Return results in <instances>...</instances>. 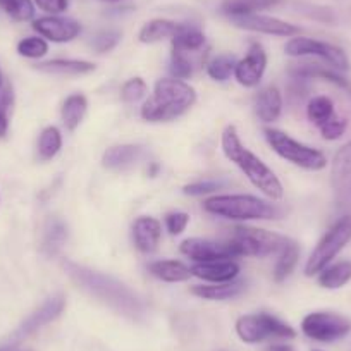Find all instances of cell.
Segmentation results:
<instances>
[{
  "label": "cell",
  "mask_w": 351,
  "mask_h": 351,
  "mask_svg": "<svg viewBox=\"0 0 351 351\" xmlns=\"http://www.w3.org/2000/svg\"><path fill=\"white\" fill-rule=\"evenodd\" d=\"M62 267L77 288L106 303L107 306L116 310L121 315L134 320L145 315L143 300L136 295V291H133L130 286L121 282L119 279L104 274V272L93 271L90 267H84V265H80L73 260H64Z\"/></svg>",
  "instance_id": "cell-1"
},
{
  "label": "cell",
  "mask_w": 351,
  "mask_h": 351,
  "mask_svg": "<svg viewBox=\"0 0 351 351\" xmlns=\"http://www.w3.org/2000/svg\"><path fill=\"white\" fill-rule=\"evenodd\" d=\"M222 154L228 160H231L243 174L248 178L250 183L271 200L279 202L285 197V188L276 176V172L269 167L262 158L256 157L253 152L243 145L236 126H228L221 134Z\"/></svg>",
  "instance_id": "cell-2"
},
{
  "label": "cell",
  "mask_w": 351,
  "mask_h": 351,
  "mask_svg": "<svg viewBox=\"0 0 351 351\" xmlns=\"http://www.w3.org/2000/svg\"><path fill=\"white\" fill-rule=\"evenodd\" d=\"M197 102V92L190 83L176 77H162L154 93L143 104L140 116L147 123H169L184 116Z\"/></svg>",
  "instance_id": "cell-3"
},
{
  "label": "cell",
  "mask_w": 351,
  "mask_h": 351,
  "mask_svg": "<svg viewBox=\"0 0 351 351\" xmlns=\"http://www.w3.org/2000/svg\"><path fill=\"white\" fill-rule=\"evenodd\" d=\"M204 210L229 221H274L282 217L279 205L253 195H215L204 202Z\"/></svg>",
  "instance_id": "cell-4"
},
{
  "label": "cell",
  "mask_w": 351,
  "mask_h": 351,
  "mask_svg": "<svg viewBox=\"0 0 351 351\" xmlns=\"http://www.w3.org/2000/svg\"><path fill=\"white\" fill-rule=\"evenodd\" d=\"M289 241L291 239L286 236L252 226H236L228 239L236 256H258V258L279 255Z\"/></svg>",
  "instance_id": "cell-5"
},
{
  "label": "cell",
  "mask_w": 351,
  "mask_h": 351,
  "mask_svg": "<svg viewBox=\"0 0 351 351\" xmlns=\"http://www.w3.org/2000/svg\"><path fill=\"white\" fill-rule=\"evenodd\" d=\"M265 140H267L269 147L276 152L281 158H285L289 164L296 165L305 171H322L327 165V157L324 152L317 150V148L308 147V145L302 143V141L295 140L289 136L288 133L281 130H274V128H267L263 131Z\"/></svg>",
  "instance_id": "cell-6"
},
{
  "label": "cell",
  "mask_w": 351,
  "mask_h": 351,
  "mask_svg": "<svg viewBox=\"0 0 351 351\" xmlns=\"http://www.w3.org/2000/svg\"><path fill=\"white\" fill-rule=\"evenodd\" d=\"M236 334L246 344L263 343L267 339H293L296 330L271 313H248L236 320Z\"/></svg>",
  "instance_id": "cell-7"
},
{
  "label": "cell",
  "mask_w": 351,
  "mask_h": 351,
  "mask_svg": "<svg viewBox=\"0 0 351 351\" xmlns=\"http://www.w3.org/2000/svg\"><path fill=\"white\" fill-rule=\"evenodd\" d=\"M351 241V215L341 217L324 238L317 243L313 252L310 253L305 265L306 276H317L322 269H326L337 255L344 250V246Z\"/></svg>",
  "instance_id": "cell-8"
},
{
  "label": "cell",
  "mask_w": 351,
  "mask_h": 351,
  "mask_svg": "<svg viewBox=\"0 0 351 351\" xmlns=\"http://www.w3.org/2000/svg\"><path fill=\"white\" fill-rule=\"evenodd\" d=\"M302 330L319 343H334L351 332V320L336 312H312L303 319Z\"/></svg>",
  "instance_id": "cell-9"
},
{
  "label": "cell",
  "mask_w": 351,
  "mask_h": 351,
  "mask_svg": "<svg viewBox=\"0 0 351 351\" xmlns=\"http://www.w3.org/2000/svg\"><path fill=\"white\" fill-rule=\"evenodd\" d=\"M285 52L289 57H319L326 60L332 69L350 71V59L343 49L332 43L320 42V40L308 38V36H293L285 47Z\"/></svg>",
  "instance_id": "cell-10"
},
{
  "label": "cell",
  "mask_w": 351,
  "mask_h": 351,
  "mask_svg": "<svg viewBox=\"0 0 351 351\" xmlns=\"http://www.w3.org/2000/svg\"><path fill=\"white\" fill-rule=\"evenodd\" d=\"M64 308H66V298H64L62 293H56V295H52L50 298H47L45 302H43L32 315L26 317L25 322L16 329V332L11 336L9 346L5 348V350L9 351L12 346H16V344L21 343L23 339H26V337L35 334L38 329H42L43 326L59 319L60 313L64 312Z\"/></svg>",
  "instance_id": "cell-11"
},
{
  "label": "cell",
  "mask_w": 351,
  "mask_h": 351,
  "mask_svg": "<svg viewBox=\"0 0 351 351\" xmlns=\"http://www.w3.org/2000/svg\"><path fill=\"white\" fill-rule=\"evenodd\" d=\"M330 183L337 205L343 208H351V141L341 147L334 155Z\"/></svg>",
  "instance_id": "cell-12"
},
{
  "label": "cell",
  "mask_w": 351,
  "mask_h": 351,
  "mask_svg": "<svg viewBox=\"0 0 351 351\" xmlns=\"http://www.w3.org/2000/svg\"><path fill=\"white\" fill-rule=\"evenodd\" d=\"M229 21H231L236 28L246 29V32L263 33V35L285 36V38H293V36L300 35L298 26L282 21V19L272 18V16L258 14V12H255V14L229 18Z\"/></svg>",
  "instance_id": "cell-13"
},
{
  "label": "cell",
  "mask_w": 351,
  "mask_h": 351,
  "mask_svg": "<svg viewBox=\"0 0 351 351\" xmlns=\"http://www.w3.org/2000/svg\"><path fill=\"white\" fill-rule=\"evenodd\" d=\"M267 69V52L258 42L250 43V49L241 60L236 62L234 80L245 88L258 86Z\"/></svg>",
  "instance_id": "cell-14"
},
{
  "label": "cell",
  "mask_w": 351,
  "mask_h": 351,
  "mask_svg": "<svg viewBox=\"0 0 351 351\" xmlns=\"http://www.w3.org/2000/svg\"><path fill=\"white\" fill-rule=\"evenodd\" d=\"M33 29L38 33L42 38L50 40L53 43H67L77 38L81 33V25L71 18L62 16H43L33 21Z\"/></svg>",
  "instance_id": "cell-15"
},
{
  "label": "cell",
  "mask_w": 351,
  "mask_h": 351,
  "mask_svg": "<svg viewBox=\"0 0 351 351\" xmlns=\"http://www.w3.org/2000/svg\"><path fill=\"white\" fill-rule=\"evenodd\" d=\"M181 253L188 258L197 262H210V260L219 258H238L232 250V246L226 243L212 241V239L204 238H188L181 243Z\"/></svg>",
  "instance_id": "cell-16"
},
{
  "label": "cell",
  "mask_w": 351,
  "mask_h": 351,
  "mask_svg": "<svg viewBox=\"0 0 351 351\" xmlns=\"http://www.w3.org/2000/svg\"><path fill=\"white\" fill-rule=\"evenodd\" d=\"M239 263L234 258H219L210 262H197L191 267V274L210 285H222V282L236 281L239 276Z\"/></svg>",
  "instance_id": "cell-17"
},
{
  "label": "cell",
  "mask_w": 351,
  "mask_h": 351,
  "mask_svg": "<svg viewBox=\"0 0 351 351\" xmlns=\"http://www.w3.org/2000/svg\"><path fill=\"white\" fill-rule=\"evenodd\" d=\"M162 238V224L155 217L141 215L133 222L134 246L145 255L157 252Z\"/></svg>",
  "instance_id": "cell-18"
},
{
  "label": "cell",
  "mask_w": 351,
  "mask_h": 351,
  "mask_svg": "<svg viewBox=\"0 0 351 351\" xmlns=\"http://www.w3.org/2000/svg\"><path fill=\"white\" fill-rule=\"evenodd\" d=\"M143 154L145 150L140 145H116V147H110L104 152L102 165L110 171H124V169L136 165L143 157Z\"/></svg>",
  "instance_id": "cell-19"
},
{
  "label": "cell",
  "mask_w": 351,
  "mask_h": 351,
  "mask_svg": "<svg viewBox=\"0 0 351 351\" xmlns=\"http://www.w3.org/2000/svg\"><path fill=\"white\" fill-rule=\"evenodd\" d=\"M282 95L278 86L262 88L255 97V114L262 123L271 124L281 117Z\"/></svg>",
  "instance_id": "cell-20"
},
{
  "label": "cell",
  "mask_w": 351,
  "mask_h": 351,
  "mask_svg": "<svg viewBox=\"0 0 351 351\" xmlns=\"http://www.w3.org/2000/svg\"><path fill=\"white\" fill-rule=\"evenodd\" d=\"M186 26V23H176L171 19H152L141 26L138 38L141 43H157L167 38L172 40L176 35H180Z\"/></svg>",
  "instance_id": "cell-21"
},
{
  "label": "cell",
  "mask_w": 351,
  "mask_h": 351,
  "mask_svg": "<svg viewBox=\"0 0 351 351\" xmlns=\"http://www.w3.org/2000/svg\"><path fill=\"white\" fill-rule=\"evenodd\" d=\"M35 69L47 74H56V76H84L97 69V66L90 60L80 59H53L47 62L36 64Z\"/></svg>",
  "instance_id": "cell-22"
},
{
  "label": "cell",
  "mask_w": 351,
  "mask_h": 351,
  "mask_svg": "<svg viewBox=\"0 0 351 351\" xmlns=\"http://www.w3.org/2000/svg\"><path fill=\"white\" fill-rule=\"evenodd\" d=\"M246 289L245 281H231L222 285H200L191 288V295L208 302H226L241 295Z\"/></svg>",
  "instance_id": "cell-23"
},
{
  "label": "cell",
  "mask_w": 351,
  "mask_h": 351,
  "mask_svg": "<svg viewBox=\"0 0 351 351\" xmlns=\"http://www.w3.org/2000/svg\"><path fill=\"white\" fill-rule=\"evenodd\" d=\"M148 271L164 282H184L193 276L191 267L180 260H155L148 265Z\"/></svg>",
  "instance_id": "cell-24"
},
{
  "label": "cell",
  "mask_w": 351,
  "mask_h": 351,
  "mask_svg": "<svg viewBox=\"0 0 351 351\" xmlns=\"http://www.w3.org/2000/svg\"><path fill=\"white\" fill-rule=\"evenodd\" d=\"M317 281L326 289H339L351 281V260L329 263L317 274Z\"/></svg>",
  "instance_id": "cell-25"
},
{
  "label": "cell",
  "mask_w": 351,
  "mask_h": 351,
  "mask_svg": "<svg viewBox=\"0 0 351 351\" xmlns=\"http://www.w3.org/2000/svg\"><path fill=\"white\" fill-rule=\"evenodd\" d=\"M88 110V100L86 97L81 93H73L67 97L60 109V117H62V124L66 126L67 131H74L84 119V114Z\"/></svg>",
  "instance_id": "cell-26"
},
{
  "label": "cell",
  "mask_w": 351,
  "mask_h": 351,
  "mask_svg": "<svg viewBox=\"0 0 351 351\" xmlns=\"http://www.w3.org/2000/svg\"><path fill=\"white\" fill-rule=\"evenodd\" d=\"M279 2L281 0H224L221 5V12L228 18H236V16L255 14L263 9L274 8Z\"/></svg>",
  "instance_id": "cell-27"
},
{
  "label": "cell",
  "mask_w": 351,
  "mask_h": 351,
  "mask_svg": "<svg viewBox=\"0 0 351 351\" xmlns=\"http://www.w3.org/2000/svg\"><path fill=\"white\" fill-rule=\"evenodd\" d=\"M67 241V226L60 219H50L47 224L45 232H43L42 248L47 255L53 256L62 250V246Z\"/></svg>",
  "instance_id": "cell-28"
},
{
  "label": "cell",
  "mask_w": 351,
  "mask_h": 351,
  "mask_svg": "<svg viewBox=\"0 0 351 351\" xmlns=\"http://www.w3.org/2000/svg\"><path fill=\"white\" fill-rule=\"evenodd\" d=\"M172 49L180 50V52L184 53H202L205 43H207V38H205L204 32L195 26L188 25L180 35H176L174 38L171 40Z\"/></svg>",
  "instance_id": "cell-29"
},
{
  "label": "cell",
  "mask_w": 351,
  "mask_h": 351,
  "mask_svg": "<svg viewBox=\"0 0 351 351\" xmlns=\"http://www.w3.org/2000/svg\"><path fill=\"white\" fill-rule=\"evenodd\" d=\"M278 256L279 258L278 262H276V267H274V281L282 282L291 276V272L295 271L296 267V263H298V258H300L298 245L291 239Z\"/></svg>",
  "instance_id": "cell-30"
},
{
  "label": "cell",
  "mask_w": 351,
  "mask_h": 351,
  "mask_svg": "<svg viewBox=\"0 0 351 351\" xmlns=\"http://www.w3.org/2000/svg\"><path fill=\"white\" fill-rule=\"evenodd\" d=\"M60 148H62V134H60V131L57 130L56 126L45 128V130L40 133L38 147H36L40 160H52V158L59 154Z\"/></svg>",
  "instance_id": "cell-31"
},
{
  "label": "cell",
  "mask_w": 351,
  "mask_h": 351,
  "mask_svg": "<svg viewBox=\"0 0 351 351\" xmlns=\"http://www.w3.org/2000/svg\"><path fill=\"white\" fill-rule=\"evenodd\" d=\"M334 114L336 112H334L332 100L326 95L313 97V99H310L308 106H306V116H308L310 123L315 124L317 128L326 124Z\"/></svg>",
  "instance_id": "cell-32"
},
{
  "label": "cell",
  "mask_w": 351,
  "mask_h": 351,
  "mask_svg": "<svg viewBox=\"0 0 351 351\" xmlns=\"http://www.w3.org/2000/svg\"><path fill=\"white\" fill-rule=\"evenodd\" d=\"M236 57L231 56V53H222V56H217L215 59H212L207 66V74L214 81H219V83H224L229 77L234 76V67H236Z\"/></svg>",
  "instance_id": "cell-33"
},
{
  "label": "cell",
  "mask_w": 351,
  "mask_h": 351,
  "mask_svg": "<svg viewBox=\"0 0 351 351\" xmlns=\"http://www.w3.org/2000/svg\"><path fill=\"white\" fill-rule=\"evenodd\" d=\"M195 56H202V53H184L172 49L171 67H169L172 77H176V80H188L195 71Z\"/></svg>",
  "instance_id": "cell-34"
},
{
  "label": "cell",
  "mask_w": 351,
  "mask_h": 351,
  "mask_svg": "<svg viewBox=\"0 0 351 351\" xmlns=\"http://www.w3.org/2000/svg\"><path fill=\"white\" fill-rule=\"evenodd\" d=\"M0 9L18 23L32 21L35 16V5L32 0H0Z\"/></svg>",
  "instance_id": "cell-35"
},
{
  "label": "cell",
  "mask_w": 351,
  "mask_h": 351,
  "mask_svg": "<svg viewBox=\"0 0 351 351\" xmlns=\"http://www.w3.org/2000/svg\"><path fill=\"white\" fill-rule=\"evenodd\" d=\"M12 109H14V90L12 84L5 80L4 86L0 90V138L8 134Z\"/></svg>",
  "instance_id": "cell-36"
},
{
  "label": "cell",
  "mask_w": 351,
  "mask_h": 351,
  "mask_svg": "<svg viewBox=\"0 0 351 351\" xmlns=\"http://www.w3.org/2000/svg\"><path fill=\"white\" fill-rule=\"evenodd\" d=\"M49 52V43L42 36H28L18 43V53L26 59H42Z\"/></svg>",
  "instance_id": "cell-37"
},
{
  "label": "cell",
  "mask_w": 351,
  "mask_h": 351,
  "mask_svg": "<svg viewBox=\"0 0 351 351\" xmlns=\"http://www.w3.org/2000/svg\"><path fill=\"white\" fill-rule=\"evenodd\" d=\"M148 92V84L141 77H131L121 88V99L126 104H134L143 99Z\"/></svg>",
  "instance_id": "cell-38"
},
{
  "label": "cell",
  "mask_w": 351,
  "mask_h": 351,
  "mask_svg": "<svg viewBox=\"0 0 351 351\" xmlns=\"http://www.w3.org/2000/svg\"><path fill=\"white\" fill-rule=\"evenodd\" d=\"M121 32L116 29H106V32H99L92 40V47L97 53H106L116 49L117 43L121 42Z\"/></svg>",
  "instance_id": "cell-39"
},
{
  "label": "cell",
  "mask_w": 351,
  "mask_h": 351,
  "mask_svg": "<svg viewBox=\"0 0 351 351\" xmlns=\"http://www.w3.org/2000/svg\"><path fill=\"white\" fill-rule=\"evenodd\" d=\"M346 128H348V121L344 119V117L336 116V114H334V116L330 117L326 124H322L319 130L324 140L334 141V140H339V138L346 133Z\"/></svg>",
  "instance_id": "cell-40"
},
{
  "label": "cell",
  "mask_w": 351,
  "mask_h": 351,
  "mask_svg": "<svg viewBox=\"0 0 351 351\" xmlns=\"http://www.w3.org/2000/svg\"><path fill=\"white\" fill-rule=\"evenodd\" d=\"M224 186L222 181H197V183H191L184 186V195H190V197H204V195L214 193V191L221 190Z\"/></svg>",
  "instance_id": "cell-41"
},
{
  "label": "cell",
  "mask_w": 351,
  "mask_h": 351,
  "mask_svg": "<svg viewBox=\"0 0 351 351\" xmlns=\"http://www.w3.org/2000/svg\"><path fill=\"white\" fill-rule=\"evenodd\" d=\"M190 224V215L186 212H171L165 215V228L172 236H178Z\"/></svg>",
  "instance_id": "cell-42"
},
{
  "label": "cell",
  "mask_w": 351,
  "mask_h": 351,
  "mask_svg": "<svg viewBox=\"0 0 351 351\" xmlns=\"http://www.w3.org/2000/svg\"><path fill=\"white\" fill-rule=\"evenodd\" d=\"M305 77L291 76V81L288 84V99L291 100L293 104H298L308 95V84H306Z\"/></svg>",
  "instance_id": "cell-43"
},
{
  "label": "cell",
  "mask_w": 351,
  "mask_h": 351,
  "mask_svg": "<svg viewBox=\"0 0 351 351\" xmlns=\"http://www.w3.org/2000/svg\"><path fill=\"white\" fill-rule=\"evenodd\" d=\"M35 4L38 5L42 11L49 12V14H62L69 8V0H35Z\"/></svg>",
  "instance_id": "cell-44"
},
{
  "label": "cell",
  "mask_w": 351,
  "mask_h": 351,
  "mask_svg": "<svg viewBox=\"0 0 351 351\" xmlns=\"http://www.w3.org/2000/svg\"><path fill=\"white\" fill-rule=\"evenodd\" d=\"M269 351H293V350L288 346H272Z\"/></svg>",
  "instance_id": "cell-45"
},
{
  "label": "cell",
  "mask_w": 351,
  "mask_h": 351,
  "mask_svg": "<svg viewBox=\"0 0 351 351\" xmlns=\"http://www.w3.org/2000/svg\"><path fill=\"white\" fill-rule=\"evenodd\" d=\"M102 2H107V4H117V2H123V0H102Z\"/></svg>",
  "instance_id": "cell-46"
},
{
  "label": "cell",
  "mask_w": 351,
  "mask_h": 351,
  "mask_svg": "<svg viewBox=\"0 0 351 351\" xmlns=\"http://www.w3.org/2000/svg\"><path fill=\"white\" fill-rule=\"evenodd\" d=\"M0 351H8V350H0Z\"/></svg>",
  "instance_id": "cell-47"
},
{
  "label": "cell",
  "mask_w": 351,
  "mask_h": 351,
  "mask_svg": "<svg viewBox=\"0 0 351 351\" xmlns=\"http://www.w3.org/2000/svg\"><path fill=\"white\" fill-rule=\"evenodd\" d=\"M313 351H320V350H313Z\"/></svg>",
  "instance_id": "cell-48"
}]
</instances>
